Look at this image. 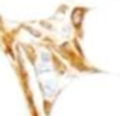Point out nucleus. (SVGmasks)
Listing matches in <instances>:
<instances>
[]
</instances>
